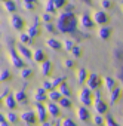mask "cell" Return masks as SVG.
<instances>
[{
  "mask_svg": "<svg viewBox=\"0 0 123 126\" xmlns=\"http://www.w3.org/2000/svg\"><path fill=\"white\" fill-rule=\"evenodd\" d=\"M14 96H15V99H16L18 104H27V101H28V96H27V94H25L24 89H18Z\"/></svg>",
  "mask_w": 123,
  "mask_h": 126,
  "instance_id": "ac0fdd59",
  "label": "cell"
},
{
  "mask_svg": "<svg viewBox=\"0 0 123 126\" xmlns=\"http://www.w3.org/2000/svg\"><path fill=\"white\" fill-rule=\"evenodd\" d=\"M19 119H21L25 125H34V123L37 122V116H36V113H34V111H30V110L21 113Z\"/></svg>",
  "mask_w": 123,
  "mask_h": 126,
  "instance_id": "8992f818",
  "label": "cell"
},
{
  "mask_svg": "<svg viewBox=\"0 0 123 126\" xmlns=\"http://www.w3.org/2000/svg\"><path fill=\"white\" fill-rule=\"evenodd\" d=\"M80 25H82V28L91 30V28L95 25V22H93V19H92L88 14H83V15L80 16Z\"/></svg>",
  "mask_w": 123,
  "mask_h": 126,
  "instance_id": "4fadbf2b",
  "label": "cell"
},
{
  "mask_svg": "<svg viewBox=\"0 0 123 126\" xmlns=\"http://www.w3.org/2000/svg\"><path fill=\"white\" fill-rule=\"evenodd\" d=\"M59 110H61V107L58 105V102H47L46 104V111L52 117H58L59 116Z\"/></svg>",
  "mask_w": 123,
  "mask_h": 126,
  "instance_id": "5bb4252c",
  "label": "cell"
},
{
  "mask_svg": "<svg viewBox=\"0 0 123 126\" xmlns=\"http://www.w3.org/2000/svg\"><path fill=\"white\" fill-rule=\"evenodd\" d=\"M46 46L49 49H52V50H59L61 47H62V43H61L59 40H56V39H47L46 40Z\"/></svg>",
  "mask_w": 123,
  "mask_h": 126,
  "instance_id": "d6986e66",
  "label": "cell"
},
{
  "mask_svg": "<svg viewBox=\"0 0 123 126\" xmlns=\"http://www.w3.org/2000/svg\"><path fill=\"white\" fill-rule=\"evenodd\" d=\"M34 108H36V116H37L39 122H40V123H46V117H47V111H46V107H43L40 102H36Z\"/></svg>",
  "mask_w": 123,
  "mask_h": 126,
  "instance_id": "52a82bcc",
  "label": "cell"
},
{
  "mask_svg": "<svg viewBox=\"0 0 123 126\" xmlns=\"http://www.w3.org/2000/svg\"><path fill=\"white\" fill-rule=\"evenodd\" d=\"M104 9H108V8H111V2H107V0H102V2L99 3Z\"/></svg>",
  "mask_w": 123,
  "mask_h": 126,
  "instance_id": "bcb514c9",
  "label": "cell"
},
{
  "mask_svg": "<svg viewBox=\"0 0 123 126\" xmlns=\"http://www.w3.org/2000/svg\"><path fill=\"white\" fill-rule=\"evenodd\" d=\"M50 71H52V62L46 59L43 64H40V74L47 77V76H50Z\"/></svg>",
  "mask_w": 123,
  "mask_h": 126,
  "instance_id": "2e32d148",
  "label": "cell"
},
{
  "mask_svg": "<svg viewBox=\"0 0 123 126\" xmlns=\"http://www.w3.org/2000/svg\"><path fill=\"white\" fill-rule=\"evenodd\" d=\"M6 45H8V50H9V58H11V62L15 65V67H18V68H25L24 65V61L19 58V55H18V50H16V45H14V40L12 39H9L8 42H6Z\"/></svg>",
  "mask_w": 123,
  "mask_h": 126,
  "instance_id": "3957f363",
  "label": "cell"
},
{
  "mask_svg": "<svg viewBox=\"0 0 123 126\" xmlns=\"http://www.w3.org/2000/svg\"><path fill=\"white\" fill-rule=\"evenodd\" d=\"M0 126H9V122H5V123H2Z\"/></svg>",
  "mask_w": 123,
  "mask_h": 126,
  "instance_id": "681fc988",
  "label": "cell"
},
{
  "mask_svg": "<svg viewBox=\"0 0 123 126\" xmlns=\"http://www.w3.org/2000/svg\"><path fill=\"white\" fill-rule=\"evenodd\" d=\"M8 79H11V73H9V70H0V82L8 80Z\"/></svg>",
  "mask_w": 123,
  "mask_h": 126,
  "instance_id": "74e56055",
  "label": "cell"
},
{
  "mask_svg": "<svg viewBox=\"0 0 123 126\" xmlns=\"http://www.w3.org/2000/svg\"><path fill=\"white\" fill-rule=\"evenodd\" d=\"M73 65H74L73 59H64V67H65V68H71Z\"/></svg>",
  "mask_w": 123,
  "mask_h": 126,
  "instance_id": "f6af8a7d",
  "label": "cell"
},
{
  "mask_svg": "<svg viewBox=\"0 0 123 126\" xmlns=\"http://www.w3.org/2000/svg\"><path fill=\"white\" fill-rule=\"evenodd\" d=\"M79 99H80V102L83 104V107H86V105H91L92 104V91L91 89H88V88H83L82 91H80V94H79Z\"/></svg>",
  "mask_w": 123,
  "mask_h": 126,
  "instance_id": "277c9868",
  "label": "cell"
},
{
  "mask_svg": "<svg viewBox=\"0 0 123 126\" xmlns=\"http://www.w3.org/2000/svg\"><path fill=\"white\" fill-rule=\"evenodd\" d=\"M92 19H93L95 24H98V25H104V24L108 21V15H107L104 11H96V12H93Z\"/></svg>",
  "mask_w": 123,
  "mask_h": 126,
  "instance_id": "ba28073f",
  "label": "cell"
},
{
  "mask_svg": "<svg viewBox=\"0 0 123 126\" xmlns=\"http://www.w3.org/2000/svg\"><path fill=\"white\" fill-rule=\"evenodd\" d=\"M6 120L9 123H16L18 122V116L15 113H6Z\"/></svg>",
  "mask_w": 123,
  "mask_h": 126,
  "instance_id": "d590c367",
  "label": "cell"
},
{
  "mask_svg": "<svg viewBox=\"0 0 123 126\" xmlns=\"http://www.w3.org/2000/svg\"><path fill=\"white\" fill-rule=\"evenodd\" d=\"M70 53H71V56H73V58H79V56L82 55V49H80L79 46H74V47L71 49V52H70Z\"/></svg>",
  "mask_w": 123,
  "mask_h": 126,
  "instance_id": "f35d334b",
  "label": "cell"
},
{
  "mask_svg": "<svg viewBox=\"0 0 123 126\" xmlns=\"http://www.w3.org/2000/svg\"><path fill=\"white\" fill-rule=\"evenodd\" d=\"M34 2H33V0H24V2H22V6H24V9L25 11H33L34 9Z\"/></svg>",
  "mask_w": 123,
  "mask_h": 126,
  "instance_id": "836d02e7",
  "label": "cell"
},
{
  "mask_svg": "<svg viewBox=\"0 0 123 126\" xmlns=\"http://www.w3.org/2000/svg\"><path fill=\"white\" fill-rule=\"evenodd\" d=\"M31 74H33V71H31V68H28V67L22 68L21 73H19V76H21L22 79H28V77H31Z\"/></svg>",
  "mask_w": 123,
  "mask_h": 126,
  "instance_id": "e575fe53",
  "label": "cell"
},
{
  "mask_svg": "<svg viewBox=\"0 0 123 126\" xmlns=\"http://www.w3.org/2000/svg\"><path fill=\"white\" fill-rule=\"evenodd\" d=\"M61 98H62V95L59 94V91H50V92H47V99H49V102H58Z\"/></svg>",
  "mask_w": 123,
  "mask_h": 126,
  "instance_id": "484cf974",
  "label": "cell"
},
{
  "mask_svg": "<svg viewBox=\"0 0 123 126\" xmlns=\"http://www.w3.org/2000/svg\"><path fill=\"white\" fill-rule=\"evenodd\" d=\"M105 125H107V126H120V125L116 123V120H114L113 116H110V114L105 116Z\"/></svg>",
  "mask_w": 123,
  "mask_h": 126,
  "instance_id": "8d00e7d4",
  "label": "cell"
},
{
  "mask_svg": "<svg viewBox=\"0 0 123 126\" xmlns=\"http://www.w3.org/2000/svg\"><path fill=\"white\" fill-rule=\"evenodd\" d=\"M5 122H8V120H6V116H3L2 113H0V125L5 123Z\"/></svg>",
  "mask_w": 123,
  "mask_h": 126,
  "instance_id": "7dc6e473",
  "label": "cell"
},
{
  "mask_svg": "<svg viewBox=\"0 0 123 126\" xmlns=\"http://www.w3.org/2000/svg\"><path fill=\"white\" fill-rule=\"evenodd\" d=\"M120 95H122V88H114V89L110 92V102L114 104V102L119 99Z\"/></svg>",
  "mask_w": 123,
  "mask_h": 126,
  "instance_id": "4316f807",
  "label": "cell"
},
{
  "mask_svg": "<svg viewBox=\"0 0 123 126\" xmlns=\"http://www.w3.org/2000/svg\"><path fill=\"white\" fill-rule=\"evenodd\" d=\"M86 83H88V86H86V88L95 92V91L99 88V85H101V80H99V77H98L95 73H92V74H89V77H88Z\"/></svg>",
  "mask_w": 123,
  "mask_h": 126,
  "instance_id": "5b68a950",
  "label": "cell"
},
{
  "mask_svg": "<svg viewBox=\"0 0 123 126\" xmlns=\"http://www.w3.org/2000/svg\"><path fill=\"white\" fill-rule=\"evenodd\" d=\"M62 47H64L67 52H71V49L74 47V42H73L71 39H65L64 43H62Z\"/></svg>",
  "mask_w": 123,
  "mask_h": 126,
  "instance_id": "1f68e13d",
  "label": "cell"
},
{
  "mask_svg": "<svg viewBox=\"0 0 123 126\" xmlns=\"http://www.w3.org/2000/svg\"><path fill=\"white\" fill-rule=\"evenodd\" d=\"M39 19H40V16H34L33 24H31V25L28 27V30H27V34H28L31 39H34V37L39 36Z\"/></svg>",
  "mask_w": 123,
  "mask_h": 126,
  "instance_id": "9c48e42d",
  "label": "cell"
},
{
  "mask_svg": "<svg viewBox=\"0 0 123 126\" xmlns=\"http://www.w3.org/2000/svg\"><path fill=\"white\" fill-rule=\"evenodd\" d=\"M58 91H59V94L62 95L64 98H70V95H71V92H70V88H68V85L67 83H62L59 88H58Z\"/></svg>",
  "mask_w": 123,
  "mask_h": 126,
  "instance_id": "83f0119b",
  "label": "cell"
},
{
  "mask_svg": "<svg viewBox=\"0 0 123 126\" xmlns=\"http://www.w3.org/2000/svg\"><path fill=\"white\" fill-rule=\"evenodd\" d=\"M40 126H52V125H50V123H47V122H46V123H42V125H40Z\"/></svg>",
  "mask_w": 123,
  "mask_h": 126,
  "instance_id": "c3c4849f",
  "label": "cell"
},
{
  "mask_svg": "<svg viewBox=\"0 0 123 126\" xmlns=\"http://www.w3.org/2000/svg\"><path fill=\"white\" fill-rule=\"evenodd\" d=\"M16 50H18V53L24 58V59H33V52L28 49V47H25L24 45H21V43H18L16 45Z\"/></svg>",
  "mask_w": 123,
  "mask_h": 126,
  "instance_id": "8fae6325",
  "label": "cell"
},
{
  "mask_svg": "<svg viewBox=\"0 0 123 126\" xmlns=\"http://www.w3.org/2000/svg\"><path fill=\"white\" fill-rule=\"evenodd\" d=\"M93 110H95V113L96 114H105L107 111H108V105L104 102V101H101V99H98V101H93Z\"/></svg>",
  "mask_w": 123,
  "mask_h": 126,
  "instance_id": "7c38bea8",
  "label": "cell"
},
{
  "mask_svg": "<svg viewBox=\"0 0 123 126\" xmlns=\"http://www.w3.org/2000/svg\"><path fill=\"white\" fill-rule=\"evenodd\" d=\"M19 42H21V45L25 46V45H31V43H33V39H31L27 33H21V34H19Z\"/></svg>",
  "mask_w": 123,
  "mask_h": 126,
  "instance_id": "f1b7e54d",
  "label": "cell"
},
{
  "mask_svg": "<svg viewBox=\"0 0 123 126\" xmlns=\"http://www.w3.org/2000/svg\"><path fill=\"white\" fill-rule=\"evenodd\" d=\"M61 126H77L70 117H67V119H62V120H61Z\"/></svg>",
  "mask_w": 123,
  "mask_h": 126,
  "instance_id": "ab89813d",
  "label": "cell"
},
{
  "mask_svg": "<svg viewBox=\"0 0 123 126\" xmlns=\"http://www.w3.org/2000/svg\"><path fill=\"white\" fill-rule=\"evenodd\" d=\"M43 28H45L46 31H49V33H55V31H56V27L52 25V22H50V24H43Z\"/></svg>",
  "mask_w": 123,
  "mask_h": 126,
  "instance_id": "7bdbcfd3",
  "label": "cell"
},
{
  "mask_svg": "<svg viewBox=\"0 0 123 126\" xmlns=\"http://www.w3.org/2000/svg\"><path fill=\"white\" fill-rule=\"evenodd\" d=\"M77 25V19L76 15L73 12H62L58 16V22H56V28L61 33H73L76 30Z\"/></svg>",
  "mask_w": 123,
  "mask_h": 126,
  "instance_id": "6da1fadb",
  "label": "cell"
},
{
  "mask_svg": "<svg viewBox=\"0 0 123 126\" xmlns=\"http://www.w3.org/2000/svg\"><path fill=\"white\" fill-rule=\"evenodd\" d=\"M53 126H61V123H55V125H53Z\"/></svg>",
  "mask_w": 123,
  "mask_h": 126,
  "instance_id": "f907efd6",
  "label": "cell"
},
{
  "mask_svg": "<svg viewBox=\"0 0 123 126\" xmlns=\"http://www.w3.org/2000/svg\"><path fill=\"white\" fill-rule=\"evenodd\" d=\"M58 105L61 107V108H70L71 107V101H70V98H61L59 101H58Z\"/></svg>",
  "mask_w": 123,
  "mask_h": 126,
  "instance_id": "f546056e",
  "label": "cell"
},
{
  "mask_svg": "<svg viewBox=\"0 0 123 126\" xmlns=\"http://www.w3.org/2000/svg\"><path fill=\"white\" fill-rule=\"evenodd\" d=\"M104 83H105V88H107L110 92H111V91L116 88V86H114L116 83H114V80H113L111 77H104Z\"/></svg>",
  "mask_w": 123,
  "mask_h": 126,
  "instance_id": "d6a6232c",
  "label": "cell"
},
{
  "mask_svg": "<svg viewBox=\"0 0 123 126\" xmlns=\"http://www.w3.org/2000/svg\"><path fill=\"white\" fill-rule=\"evenodd\" d=\"M0 105H2V96H0Z\"/></svg>",
  "mask_w": 123,
  "mask_h": 126,
  "instance_id": "816d5d0a",
  "label": "cell"
},
{
  "mask_svg": "<svg viewBox=\"0 0 123 126\" xmlns=\"http://www.w3.org/2000/svg\"><path fill=\"white\" fill-rule=\"evenodd\" d=\"M33 61L37 62V64H43V62L46 61V55H45V52H43L42 49H36V50L33 52Z\"/></svg>",
  "mask_w": 123,
  "mask_h": 126,
  "instance_id": "e0dca14e",
  "label": "cell"
},
{
  "mask_svg": "<svg viewBox=\"0 0 123 126\" xmlns=\"http://www.w3.org/2000/svg\"><path fill=\"white\" fill-rule=\"evenodd\" d=\"M62 83H65V76H59V77H53L50 80V85H52V89L56 91V88H59Z\"/></svg>",
  "mask_w": 123,
  "mask_h": 126,
  "instance_id": "d4e9b609",
  "label": "cell"
},
{
  "mask_svg": "<svg viewBox=\"0 0 123 126\" xmlns=\"http://www.w3.org/2000/svg\"><path fill=\"white\" fill-rule=\"evenodd\" d=\"M113 61H114V68H116L117 79L123 83V43L114 49V59ZM122 110H123V105H122Z\"/></svg>",
  "mask_w": 123,
  "mask_h": 126,
  "instance_id": "7a4b0ae2",
  "label": "cell"
},
{
  "mask_svg": "<svg viewBox=\"0 0 123 126\" xmlns=\"http://www.w3.org/2000/svg\"><path fill=\"white\" fill-rule=\"evenodd\" d=\"M122 11H123V5H122Z\"/></svg>",
  "mask_w": 123,
  "mask_h": 126,
  "instance_id": "f5cc1de1",
  "label": "cell"
},
{
  "mask_svg": "<svg viewBox=\"0 0 123 126\" xmlns=\"http://www.w3.org/2000/svg\"><path fill=\"white\" fill-rule=\"evenodd\" d=\"M40 19H42L45 24H50V21H52V15H49V14L43 12V14H42V16H40Z\"/></svg>",
  "mask_w": 123,
  "mask_h": 126,
  "instance_id": "60d3db41",
  "label": "cell"
},
{
  "mask_svg": "<svg viewBox=\"0 0 123 126\" xmlns=\"http://www.w3.org/2000/svg\"><path fill=\"white\" fill-rule=\"evenodd\" d=\"M16 99H15V96L11 94V95H8L6 98H5V105H6V108H9V110H14L15 107H16Z\"/></svg>",
  "mask_w": 123,
  "mask_h": 126,
  "instance_id": "603a6c76",
  "label": "cell"
},
{
  "mask_svg": "<svg viewBox=\"0 0 123 126\" xmlns=\"http://www.w3.org/2000/svg\"><path fill=\"white\" fill-rule=\"evenodd\" d=\"M76 77H77V83L79 85H83L85 83V80H88V71L85 70V68H79L77 71H76Z\"/></svg>",
  "mask_w": 123,
  "mask_h": 126,
  "instance_id": "ffe728a7",
  "label": "cell"
},
{
  "mask_svg": "<svg viewBox=\"0 0 123 126\" xmlns=\"http://www.w3.org/2000/svg\"><path fill=\"white\" fill-rule=\"evenodd\" d=\"M52 2H53L55 9H56V8H65V5H67L64 0H52Z\"/></svg>",
  "mask_w": 123,
  "mask_h": 126,
  "instance_id": "b9f144b4",
  "label": "cell"
},
{
  "mask_svg": "<svg viewBox=\"0 0 123 126\" xmlns=\"http://www.w3.org/2000/svg\"><path fill=\"white\" fill-rule=\"evenodd\" d=\"M9 21H11V25H12V28H14V30L21 31V30L24 28V19H22L19 15H12Z\"/></svg>",
  "mask_w": 123,
  "mask_h": 126,
  "instance_id": "30bf717a",
  "label": "cell"
},
{
  "mask_svg": "<svg viewBox=\"0 0 123 126\" xmlns=\"http://www.w3.org/2000/svg\"><path fill=\"white\" fill-rule=\"evenodd\" d=\"M110 36H111V28H110V27H99V30H98V37H99L101 40H107Z\"/></svg>",
  "mask_w": 123,
  "mask_h": 126,
  "instance_id": "44dd1931",
  "label": "cell"
},
{
  "mask_svg": "<svg viewBox=\"0 0 123 126\" xmlns=\"http://www.w3.org/2000/svg\"><path fill=\"white\" fill-rule=\"evenodd\" d=\"M46 99H47L46 89H43L42 86H40V88H37V89H36V92H34V101L42 104V101H46Z\"/></svg>",
  "mask_w": 123,
  "mask_h": 126,
  "instance_id": "9a60e30c",
  "label": "cell"
},
{
  "mask_svg": "<svg viewBox=\"0 0 123 126\" xmlns=\"http://www.w3.org/2000/svg\"><path fill=\"white\" fill-rule=\"evenodd\" d=\"M77 117L82 120V122H86L88 119H89V111H88V108L86 107H79L77 108Z\"/></svg>",
  "mask_w": 123,
  "mask_h": 126,
  "instance_id": "cb8c5ba5",
  "label": "cell"
},
{
  "mask_svg": "<svg viewBox=\"0 0 123 126\" xmlns=\"http://www.w3.org/2000/svg\"><path fill=\"white\" fill-rule=\"evenodd\" d=\"M45 5H46V6H45V12H46V14H49V15H52V14L55 12L53 2H52V0H47V2H46Z\"/></svg>",
  "mask_w": 123,
  "mask_h": 126,
  "instance_id": "4dcf8cb0",
  "label": "cell"
},
{
  "mask_svg": "<svg viewBox=\"0 0 123 126\" xmlns=\"http://www.w3.org/2000/svg\"><path fill=\"white\" fill-rule=\"evenodd\" d=\"M104 122H105V120H104L99 114H95V116H93V123H95V125H98V126H99V125H102Z\"/></svg>",
  "mask_w": 123,
  "mask_h": 126,
  "instance_id": "ee69618b",
  "label": "cell"
},
{
  "mask_svg": "<svg viewBox=\"0 0 123 126\" xmlns=\"http://www.w3.org/2000/svg\"><path fill=\"white\" fill-rule=\"evenodd\" d=\"M3 8H5L6 12H9L12 15H15V12H16V3L12 2V0H6V2L3 3Z\"/></svg>",
  "mask_w": 123,
  "mask_h": 126,
  "instance_id": "7402d4cb",
  "label": "cell"
}]
</instances>
